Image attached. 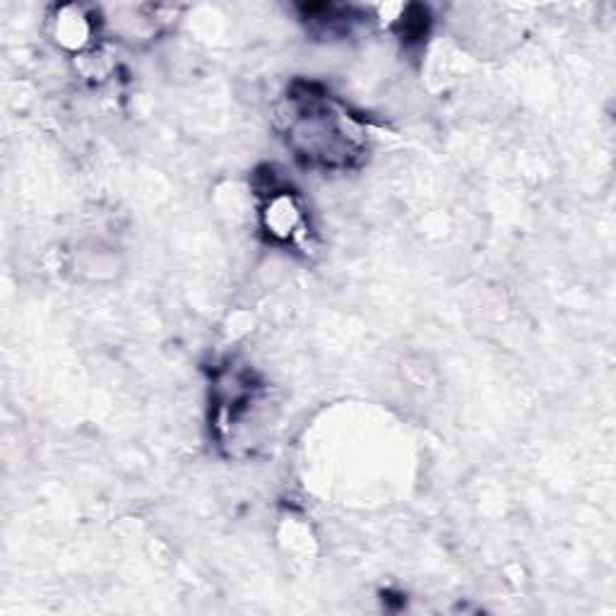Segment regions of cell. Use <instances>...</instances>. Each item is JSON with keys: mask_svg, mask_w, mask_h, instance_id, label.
Masks as SVG:
<instances>
[{"mask_svg": "<svg viewBox=\"0 0 616 616\" xmlns=\"http://www.w3.org/2000/svg\"><path fill=\"white\" fill-rule=\"evenodd\" d=\"M287 133L299 157L323 167H347L361 147L352 118L311 92L289 97Z\"/></svg>", "mask_w": 616, "mask_h": 616, "instance_id": "6da1fadb", "label": "cell"}, {"mask_svg": "<svg viewBox=\"0 0 616 616\" xmlns=\"http://www.w3.org/2000/svg\"><path fill=\"white\" fill-rule=\"evenodd\" d=\"M265 224L277 239H289V236L296 234V229L301 227V212L292 195L280 193L270 200L268 212H265Z\"/></svg>", "mask_w": 616, "mask_h": 616, "instance_id": "7a4b0ae2", "label": "cell"}, {"mask_svg": "<svg viewBox=\"0 0 616 616\" xmlns=\"http://www.w3.org/2000/svg\"><path fill=\"white\" fill-rule=\"evenodd\" d=\"M92 25L90 17H85L80 13V8H63L58 13L56 22V39L58 44L68 46V49H82L90 39Z\"/></svg>", "mask_w": 616, "mask_h": 616, "instance_id": "3957f363", "label": "cell"}]
</instances>
